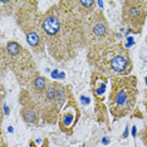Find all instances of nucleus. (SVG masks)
Segmentation results:
<instances>
[{
  "label": "nucleus",
  "instance_id": "f257e3e1",
  "mask_svg": "<svg viewBox=\"0 0 147 147\" xmlns=\"http://www.w3.org/2000/svg\"><path fill=\"white\" fill-rule=\"evenodd\" d=\"M72 1L59 3L42 19V30L52 54L58 59L71 58V52L77 51L87 42L84 22L81 15L73 13Z\"/></svg>",
  "mask_w": 147,
  "mask_h": 147
},
{
  "label": "nucleus",
  "instance_id": "f03ea898",
  "mask_svg": "<svg viewBox=\"0 0 147 147\" xmlns=\"http://www.w3.org/2000/svg\"><path fill=\"white\" fill-rule=\"evenodd\" d=\"M136 94L135 77L113 79L112 89L109 92V109L115 118L123 117L132 111L136 102Z\"/></svg>",
  "mask_w": 147,
  "mask_h": 147
},
{
  "label": "nucleus",
  "instance_id": "7ed1b4c3",
  "mask_svg": "<svg viewBox=\"0 0 147 147\" xmlns=\"http://www.w3.org/2000/svg\"><path fill=\"white\" fill-rule=\"evenodd\" d=\"M147 1H126L123 3V19L129 25L131 30L140 33L147 15V8H143Z\"/></svg>",
  "mask_w": 147,
  "mask_h": 147
},
{
  "label": "nucleus",
  "instance_id": "20e7f679",
  "mask_svg": "<svg viewBox=\"0 0 147 147\" xmlns=\"http://www.w3.org/2000/svg\"><path fill=\"white\" fill-rule=\"evenodd\" d=\"M84 29L87 40L91 43L105 39L106 35L108 34L107 22L101 13H94L91 16H88L84 22Z\"/></svg>",
  "mask_w": 147,
  "mask_h": 147
},
{
  "label": "nucleus",
  "instance_id": "39448f33",
  "mask_svg": "<svg viewBox=\"0 0 147 147\" xmlns=\"http://www.w3.org/2000/svg\"><path fill=\"white\" fill-rule=\"evenodd\" d=\"M45 87H47V79L44 77H38V78L34 79L33 82V88L35 89L36 93L39 94H43L45 92Z\"/></svg>",
  "mask_w": 147,
  "mask_h": 147
},
{
  "label": "nucleus",
  "instance_id": "423d86ee",
  "mask_svg": "<svg viewBox=\"0 0 147 147\" xmlns=\"http://www.w3.org/2000/svg\"><path fill=\"white\" fill-rule=\"evenodd\" d=\"M23 51V47L16 42H9L6 44V52L10 57H15Z\"/></svg>",
  "mask_w": 147,
  "mask_h": 147
},
{
  "label": "nucleus",
  "instance_id": "0eeeda50",
  "mask_svg": "<svg viewBox=\"0 0 147 147\" xmlns=\"http://www.w3.org/2000/svg\"><path fill=\"white\" fill-rule=\"evenodd\" d=\"M73 119H74V113H73L72 109H69V111H67L64 115L62 117V123L64 127H69L71 126V123L73 122Z\"/></svg>",
  "mask_w": 147,
  "mask_h": 147
},
{
  "label": "nucleus",
  "instance_id": "6e6552de",
  "mask_svg": "<svg viewBox=\"0 0 147 147\" xmlns=\"http://www.w3.org/2000/svg\"><path fill=\"white\" fill-rule=\"evenodd\" d=\"M23 116H24V119L26 122H35L36 121V115L33 109H24L23 111Z\"/></svg>",
  "mask_w": 147,
  "mask_h": 147
},
{
  "label": "nucleus",
  "instance_id": "1a4fd4ad",
  "mask_svg": "<svg viewBox=\"0 0 147 147\" xmlns=\"http://www.w3.org/2000/svg\"><path fill=\"white\" fill-rule=\"evenodd\" d=\"M82 102H83V103H86V105H87V103H88L89 101H88V98H86V97H82Z\"/></svg>",
  "mask_w": 147,
  "mask_h": 147
},
{
  "label": "nucleus",
  "instance_id": "9d476101",
  "mask_svg": "<svg viewBox=\"0 0 147 147\" xmlns=\"http://www.w3.org/2000/svg\"><path fill=\"white\" fill-rule=\"evenodd\" d=\"M146 83H147V78H146Z\"/></svg>",
  "mask_w": 147,
  "mask_h": 147
}]
</instances>
